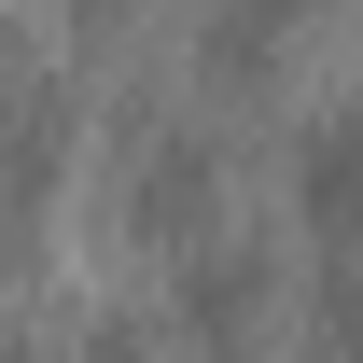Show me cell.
I'll list each match as a JSON object with an SVG mask.
<instances>
[{
  "mask_svg": "<svg viewBox=\"0 0 363 363\" xmlns=\"http://www.w3.org/2000/svg\"><path fill=\"white\" fill-rule=\"evenodd\" d=\"M196 224H210V140L182 126L140 154V238H196Z\"/></svg>",
  "mask_w": 363,
  "mask_h": 363,
  "instance_id": "277c9868",
  "label": "cell"
},
{
  "mask_svg": "<svg viewBox=\"0 0 363 363\" xmlns=\"http://www.w3.org/2000/svg\"><path fill=\"white\" fill-rule=\"evenodd\" d=\"M43 196H56V98L28 84V98H14V126H0V238L43 224Z\"/></svg>",
  "mask_w": 363,
  "mask_h": 363,
  "instance_id": "7a4b0ae2",
  "label": "cell"
},
{
  "mask_svg": "<svg viewBox=\"0 0 363 363\" xmlns=\"http://www.w3.org/2000/svg\"><path fill=\"white\" fill-rule=\"evenodd\" d=\"M294 196H308V224L363 238V112H321V126H294Z\"/></svg>",
  "mask_w": 363,
  "mask_h": 363,
  "instance_id": "6da1fadb",
  "label": "cell"
},
{
  "mask_svg": "<svg viewBox=\"0 0 363 363\" xmlns=\"http://www.w3.org/2000/svg\"><path fill=\"white\" fill-rule=\"evenodd\" d=\"M84 14H126V0H84Z\"/></svg>",
  "mask_w": 363,
  "mask_h": 363,
  "instance_id": "8992f818",
  "label": "cell"
},
{
  "mask_svg": "<svg viewBox=\"0 0 363 363\" xmlns=\"http://www.w3.org/2000/svg\"><path fill=\"white\" fill-rule=\"evenodd\" d=\"M294 14H308V0H210V56H224V70H266V43Z\"/></svg>",
  "mask_w": 363,
  "mask_h": 363,
  "instance_id": "5b68a950",
  "label": "cell"
},
{
  "mask_svg": "<svg viewBox=\"0 0 363 363\" xmlns=\"http://www.w3.org/2000/svg\"><path fill=\"white\" fill-rule=\"evenodd\" d=\"M266 308V252H196L182 266V321H196V350H238Z\"/></svg>",
  "mask_w": 363,
  "mask_h": 363,
  "instance_id": "3957f363",
  "label": "cell"
}]
</instances>
